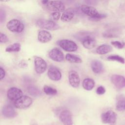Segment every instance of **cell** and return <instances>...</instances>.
<instances>
[{
  "label": "cell",
  "instance_id": "cell-1",
  "mask_svg": "<svg viewBox=\"0 0 125 125\" xmlns=\"http://www.w3.org/2000/svg\"><path fill=\"white\" fill-rule=\"evenodd\" d=\"M81 9L84 14L90 17V19L93 20H99L106 17L105 14L99 13L95 8L90 6L82 5Z\"/></svg>",
  "mask_w": 125,
  "mask_h": 125
},
{
  "label": "cell",
  "instance_id": "cell-2",
  "mask_svg": "<svg viewBox=\"0 0 125 125\" xmlns=\"http://www.w3.org/2000/svg\"><path fill=\"white\" fill-rule=\"evenodd\" d=\"M6 27L9 31L15 33H21L24 29L23 23L17 19H13L9 21Z\"/></svg>",
  "mask_w": 125,
  "mask_h": 125
},
{
  "label": "cell",
  "instance_id": "cell-3",
  "mask_svg": "<svg viewBox=\"0 0 125 125\" xmlns=\"http://www.w3.org/2000/svg\"><path fill=\"white\" fill-rule=\"evenodd\" d=\"M36 24L41 28L49 30H55L60 28L58 24L50 20H38L36 21Z\"/></svg>",
  "mask_w": 125,
  "mask_h": 125
},
{
  "label": "cell",
  "instance_id": "cell-4",
  "mask_svg": "<svg viewBox=\"0 0 125 125\" xmlns=\"http://www.w3.org/2000/svg\"><path fill=\"white\" fill-rule=\"evenodd\" d=\"M32 104V99L29 96L24 95L14 102V106L18 109H25L29 107Z\"/></svg>",
  "mask_w": 125,
  "mask_h": 125
},
{
  "label": "cell",
  "instance_id": "cell-5",
  "mask_svg": "<svg viewBox=\"0 0 125 125\" xmlns=\"http://www.w3.org/2000/svg\"><path fill=\"white\" fill-rule=\"evenodd\" d=\"M58 44L62 49L67 52H74L78 49L77 44L73 41L69 40H60L58 42Z\"/></svg>",
  "mask_w": 125,
  "mask_h": 125
},
{
  "label": "cell",
  "instance_id": "cell-6",
  "mask_svg": "<svg viewBox=\"0 0 125 125\" xmlns=\"http://www.w3.org/2000/svg\"><path fill=\"white\" fill-rule=\"evenodd\" d=\"M34 65L35 71L38 74L43 73L47 69L46 62L40 57H34Z\"/></svg>",
  "mask_w": 125,
  "mask_h": 125
},
{
  "label": "cell",
  "instance_id": "cell-7",
  "mask_svg": "<svg viewBox=\"0 0 125 125\" xmlns=\"http://www.w3.org/2000/svg\"><path fill=\"white\" fill-rule=\"evenodd\" d=\"M59 118L63 125H73L72 114L69 110H62L59 114Z\"/></svg>",
  "mask_w": 125,
  "mask_h": 125
},
{
  "label": "cell",
  "instance_id": "cell-8",
  "mask_svg": "<svg viewBox=\"0 0 125 125\" xmlns=\"http://www.w3.org/2000/svg\"><path fill=\"white\" fill-rule=\"evenodd\" d=\"M101 118L102 122L104 124H113L116 122L117 114L112 110H108L101 114Z\"/></svg>",
  "mask_w": 125,
  "mask_h": 125
},
{
  "label": "cell",
  "instance_id": "cell-9",
  "mask_svg": "<svg viewBox=\"0 0 125 125\" xmlns=\"http://www.w3.org/2000/svg\"><path fill=\"white\" fill-rule=\"evenodd\" d=\"M48 56L51 60L56 62H62L64 61V55L62 52L58 48L51 49L48 53Z\"/></svg>",
  "mask_w": 125,
  "mask_h": 125
},
{
  "label": "cell",
  "instance_id": "cell-10",
  "mask_svg": "<svg viewBox=\"0 0 125 125\" xmlns=\"http://www.w3.org/2000/svg\"><path fill=\"white\" fill-rule=\"evenodd\" d=\"M68 81L72 87H78L80 83V78L78 72L73 70L70 71L68 73Z\"/></svg>",
  "mask_w": 125,
  "mask_h": 125
},
{
  "label": "cell",
  "instance_id": "cell-11",
  "mask_svg": "<svg viewBox=\"0 0 125 125\" xmlns=\"http://www.w3.org/2000/svg\"><path fill=\"white\" fill-rule=\"evenodd\" d=\"M22 96H23L22 90L16 87H11L7 91V96L10 100L15 101Z\"/></svg>",
  "mask_w": 125,
  "mask_h": 125
},
{
  "label": "cell",
  "instance_id": "cell-12",
  "mask_svg": "<svg viewBox=\"0 0 125 125\" xmlns=\"http://www.w3.org/2000/svg\"><path fill=\"white\" fill-rule=\"evenodd\" d=\"M48 78L53 81H59L62 78V74L60 70L55 66H50L47 71Z\"/></svg>",
  "mask_w": 125,
  "mask_h": 125
},
{
  "label": "cell",
  "instance_id": "cell-13",
  "mask_svg": "<svg viewBox=\"0 0 125 125\" xmlns=\"http://www.w3.org/2000/svg\"><path fill=\"white\" fill-rule=\"evenodd\" d=\"M48 9L54 12H62L65 10V6L60 0H53L48 2L47 4Z\"/></svg>",
  "mask_w": 125,
  "mask_h": 125
},
{
  "label": "cell",
  "instance_id": "cell-14",
  "mask_svg": "<svg viewBox=\"0 0 125 125\" xmlns=\"http://www.w3.org/2000/svg\"><path fill=\"white\" fill-rule=\"evenodd\" d=\"M111 81L117 88L121 89L125 87V78L120 75L114 74L111 77Z\"/></svg>",
  "mask_w": 125,
  "mask_h": 125
},
{
  "label": "cell",
  "instance_id": "cell-15",
  "mask_svg": "<svg viewBox=\"0 0 125 125\" xmlns=\"http://www.w3.org/2000/svg\"><path fill=\"white\" fill-rule=\"evenodd\" d=\"M1 113L4 117L7 118H13L17 115V113L14 108L9 104H6L3 106Z\"/></svg>",
  "mask_w": 125,
  "mask_h": 125
},
{
  "label": "cell",
  "instance_id": "cell-16",
  "mask_svg": "<svg viewBox=\"0 0 125 125\" xmlns=\"http://www.w3.org/2000/svg\"><path fill=\"white\" fill-rule=\"evenodd\" d=\"M38 39L42 43H46L51 40L52 35L49 32L46 30H40L38 33Z\"/></svg>",
  "mask_w": 125,
  "mask_h": 125
},
{
  "label": "cell",
  "instance_id": "cell-17",
  "mask_svg": "<svg viewBox=\"0 0 125 125\" xmlns=\"http://www.w3.org/2000/svg\"><path fill=\"white\" fill-rule=\"evenodd\" d=\"M91 68L92 71L95 74H100L104 70L103 63L99 60H95L91 63Z\"/></svg>",
  "mask_w": 125,
  "mask_h": 125
},
{
  "label": "cell",
  "instance_id": "cell-18",
  "mask_svg": "<svg viewBox=\"0 0 125 125\" xmlns=\"http://www.w3.org/2000/svg\"><path fill=\"white\" fill-rule=\"evenodd\" d=\"M96 44L95 40L91 37L87 36L82 40V44L84 48L87 49H91L94 48Z\"/></svg>",
  "mask_w": 125,
  "mask_h": 125
},
{
  "label": "cell",
  "instance_id": "cell-19",
  "mask_svg": "<svg viewBox=\"0 0 125 125\" xmlns=\"http://www.w3.org/2000/svg\"><path fill=\"white\" fill-rule=\"evenodd\" d=\"M112 50V47L106 44H102L98 46L96 49V53L100 55H104L111 52Z\"/></svg>",
  "mask_w": 125,
  "mask_h": 125
},
{
  "label": "cell",
  "instance_id": "cell-20",
  "mask_svg": "<svg viewBox=\"0 0 125 125\" xmlns=\"http://www.w3.org/2000/svg\"><path fill=\"white\" fill-rule=\"evenodd\" d=\"M27 90L29 95L33 97H39L42 94L41 90L36 85H29L27 87Z\"/></svg>",
  "mask_w": 125,
  "mask_h": 125
},
{
  "label": "cell",
  "instance_id": "cell-21",
  "mask_svg": "<svg viewBox=\"0 0 125 125\" xmlns=\"http://www.w3.org/2000/svg\"><path fill=\"white\" fill-rule=\"evenodd\" d=\"M95 81L91 78H85L83 80L82 85L83 88L86 90H91L95 86Z\"/></svg>",
  "mask_w": 125,
  "mask_h": 125
},
{
  "label": "cell",
  "instance_id": "cell-22",
  "mask_svg": "<svg viewBox=\"0 0 125 125\" xmlns=\"http://www.w3.org/2000/svg\"><path fill=\"white\" fill-rule=\"evenodd\" d=\"M74 17L73 12L71 10H67L64 11L61 16V19L62 21L65 22L70 21Z\"/></svg>",
  "mask_w": 125,
  "mask_h": 125
},
{
  "label": "cell",
  "instance_id": "cell-23",
  "mask_svg": "<svg viewBox=\"0 0 125 125\" xmlns=\"http://www.w3.org/2000/svg\"><path fill=\"white\" fill-rule=\"evenodd\" d=\"M65 59L66 61L71 63H80L82 62V60L79 56L70 53H68L66 55Z\"/></svg>",
  "mask_w": 125,
  "mask_h": 125
},
{
  "label": "cell",
  "instance_id": "cell-24",
  "mask_svg": "<svg viewBox=\"0 0 125 125\" xmlns=\"http://www.w3.org/2000/svg\"><path fill=\"white\" fill-rule=\"evenodd\" d=\"M21 45L19 43H14L7 46L5 49V51L7 52H19L21 50Z\"/></svg>",
  "mask_w": 125,
  "mask_h": 125
},
{
  "label": "cell",
  "instance_id": "cell-25",
  "mask_svg": "<svg viewBox=\"0 0 125 125\" xmlns=\"http://www.w3.org/2000/svg\"><path fill=\"white\" fill-rule=\"evenodd\" d=\"M116 107L118 111H125V98L122 96L118 99Z\"/></svg>",
  "mask_w": 125,
  "mask_h": 125
},
{
  "label": "cell",
  "instance_id": "cell-26",
  "mask_svg": "<svg viewBox=\"0 0 125 125\" xmlns=\"http://www.w3.org/2000/svg\"><path fill=\"white\" fill-rule=\"evenodd\" d=\"M44 93L48 95H55L57 93V90L48 85H44L43 88Z\"/></svg>",
  "mask_w": 125,
  "mask_h": 125
},
{
  "label": "cell",
  "instance_id": "cell-27",
  "mask_svg": "<svg viewBox=\"0 0 125 125\" xmlns=\"http://www.w3.org/2000/svg\"><path fill=\"white\" fill-rule=\"evenodd\" d=\"M107 59L109 61H116V62H118L121 63H123V64H124L125 62V59L123 57H122L119 55H110L107 57Z\"/></svg>",
  "mask_w": 125,
  "mask_h": 125
},
{
  "label": "cell",
  "instance_id": "cell-28",
  "mask_svg": "<svg viewBox=\"0 0 125 125\" xmlns=\"http://www.w3.org/2000/svg\"><path fill=\"white\" fill-rule=\"evenodd\" d=\"M111 43L112 45L118 49H122L124 47L125 45V43L123 42H120L118 41H112L111 42Z\"/></svg>",
  "mask_w": 125,
  "mask_h": 125
},
{
  "label": "cell",
  "instance_id": "cell-29",
  "mask_svg": "<svg viewBox=\"0 0 125 125\" xmlns=\"http://www.w3.org/2000/svg\"><path fill=\"white\" fill-rule=\"evenodd\" d=\"M6 18V14L5 12L2 9H0V22L2 23L3 21H4Z\"/></svg>",
  "mask_w": 125,
  "mask_h": 125
},
{
  "label": "cell",
  "instance_id": "cell-30",
  "mask_svg": "<svg viewBox=\"0 0 125 125\" xmlns=\"http://www.w3.org/2000/svg\"><path fill=\"white\" fill-rule=\"evenodd\" d=\"M52 19L54 21H58L61 17V13L59 12H54L51 15Z\"/></svg>",
  "mask_w": 125,
  "mask_h": 125
},
{
  "label": "cell",
  "instance_id": "cell-31",
  "mask_svg": "<svg viewBox=\"0 0 125 125\" xmlns=\"http://www.w3.org/2000/svg\"><path fill=\"white\" fill-rule=\"evenodd\" d=\"M8 41V38L6 35L0 32V43H6Z\"/></svg>",
  "mask_w": 125,
  "mask_h": 125
},
{
  "label": "cell",
  "instance_id": "cell-32",
  "mask_svg": "<svg viewBox=\"0 0 125 125\" xmlns=\"http://www.w3.org/2000/svg\"><path fill=\"white\" fill-rule=\"evenodd\" d=\"M105 92V89L103 86H99L96 89V93L98 95H103Z\"/></svg>",
  "mask_w": 125,
  "mask_h": 125
},
{
  "label": "cell",
  "instance_id": "cell-33",
  "mask_svg": "<svg viewBox=\"0 0 125 125\" xmlns=\"http://www.w3.org/2000/svg\"><path fill=\"white\" fill-rule=\"evenodd\" d=\"M5 76V71L2 67H0V80H1L2 79H3L4 78Z\"/></svg>",
  "mask_w": 125,
  "mask_h": 125
},
{
  "label": "cell",
  "instance_id": "cell-34",
  "mask_svg": "<svg viewBox=\"0 0 125 125\" xmlns=\"http://www.w3.org/2000/svg\"><path fill=\"white\" fill-rule=\"evenodd\" d=\"M42 4H47L48 3V0H42Z\"/></svg>",
  "mask_w": 125,
  "mask_h": 125
},
{
  "label": "cell",
  "instance_id": "cell-35",
  "mask_svg": "<svg viewBox=\"0 0 125 125\" xmlns=\"http://www.w3.org/2000/svg\"><path fill=\"white\" fill-rule=\"evenodd\" d=\"M1 2H7V1H8L9 0H0Z\"/></svg>",
  "mask_w": 125,
  "mask_h": 125
},
{
  "label": "cell",
  "instance_id": "cell-36",
  "mask_svg": "<svg viewBox=\"0 0 125 125\" xmlns=\"http://www.w3.org/2000/svg\"><path fill=\"white\" fill-rule=\"evenodd\" d=\"M31 125H38L37 124V123H32Z\"/></svg>",
  "mask_w": 125,
  "mask_h": 125
}]
</instances>
